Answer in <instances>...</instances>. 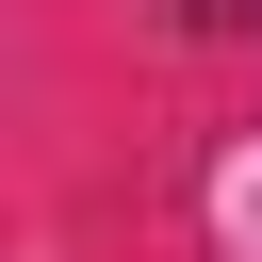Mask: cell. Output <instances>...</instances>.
Segmentation results:
<instances>
[{"mask_svg":"<svg viewBox=\"0 0 262 262\" xmlns=\"http://www.w3.org/2000/svg\"><path fill=\"white\" fill-rule=\"evenodd\" d=\"M180 33H262V0H180Z\"/></svg>","mask_w":262,"mask_h":262,"instance_id":"cell-1","label":"cell"}]
</instances>
